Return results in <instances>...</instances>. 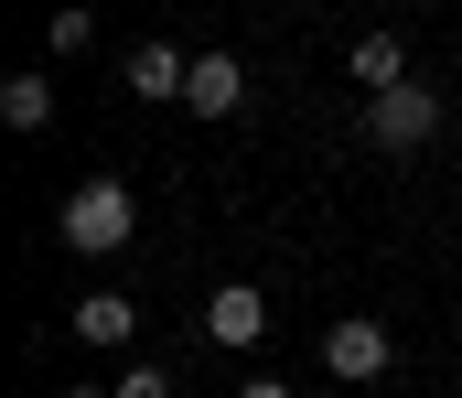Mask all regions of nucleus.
<instances>
[{"mask_svg":"<svg viewBox=\"0 0 462 398\" xmlns=\"http://www.w3.org/2000/svg\"><path fill=\"white\" fill-rule=\"evenodd\" d=\"M129 227H140L129 183H76V194H65V248H76V259H108V248H129Z\"/></svg>","mask_w":462,"mask_h":398,"instance_id":"obj_1","label":"nucleus"},{"mask_svg":"<svg viewBox=\"0 0 462 398\" xmlns=\"http://www.w3.org/2000/svg\"><path fill=\"white\" fill-rule=\"evenodd\" d=\"M441 130V97L409 76V87H387V97H365V140L376 151H420V140Z\"/></svg>","mask_w":462,"mask_h":398,"instance_id":"obj_2","label":"nucleus"},{"mask_svg":"<svg viewBox=\"0 0 462 398\" xmlns=\"http://www.w3.org/2000/svg\"><path fill=\"white\" fill-rule=\"evenodd\" d=\"M323 377H387V323H365V312L334 323L323 334Z\"/></svg>","mask_w":462,"mask_h":398,"instance_id":"obj_3","label":"nucleus"},{"mask_svg":"<svg viewBox=\"0 0 462 398\" xmlns=\"http://www.w3.org/2000/svg\"><path fill=\"white\" fill-rule=\"evenodd\" d=\"M205 334H216V345H258V334H269V291H247V280L205 291Z\"/></svg>","mask_w":462,"mask_h":398,"instance_id":"obj_4","label":"nucleus"},{"mask_svg":"<svg viewBox=\"0 0 462 398\" xmlns=\"http://www.w3.org/2000/svg\"><path fill=\"white\" fill-rule=\"evenodd\" d=\"M236 97H247V65H236V54H194L183 108H194V119H236Z\"/></svg>","mask_w":462,"mask_h":398,"instance_id":"obj_5","label":"nucleus"},{"mask_svg":"<svg viewBox=\"0 0 462 398\" xmlns=\"http://www.w3.org/2000/svg\"><path fill=\"white\" fill-rule=\"evenodd\" d=\"M183 87H194V54H172V43L151 32V43L129 54V97H151V108H162V97H183Z\"/></svg>","mask_w":462,"mask_h":398,"instance_id":"obj_6","label":"nucleus"},{"mask_svg":"<svg viewBox=\"0 0 462 398\" xmlns=\"http://www.w3.org/2000/svg\"><path fill=\"white\" fill-rule=\"evenodd\" d=\"M129 323H140L129 291H87V301H76V334H87V345H129Z\"/></svg>","mask_w":462,"mask_h":398,"instance_id":"obj_7","label":"nucleus"},{"mask_svg":"<svg viewBox=\"0 0 462 398\" xmlns=\"http://www.w3.org/2000/svg\"><path fill=\"white\" fill-rule=\"evenodd\" d=\"M355 76H365V97L409 87V43H398V32H365V43H355Z\"/></svg>","mask_w":462,"mask_h":398,"instance_id":"obj_8","label":"nucleus"},{"mask_svg":"<svg viewBox=\"0 0 462 398\" xmlns=\"http://www.w3.org/2000/svg\"><path fill=\"white\" fill-rule=\"evenodd\" d=\"M43 119H54V87L43 76H11L0 87V130H43Z\"/></svg>","mask_w":462,"mask_h":398,"instance_id":"obj_9","label":"nucleus"},{"mask_svg":"<svg viewBox=\"0 0 462 398\" xmlns=\"http://www.w3.org/2000/svg\"><path fill=\"white\" fill-rule=\"evenodd\" d=\"M43 43H54V54H87V43H97V22H87V11H76V0H65V11H54V22H43Z\"/></svg>","mask_w":462,"mask_h":398,"instance_id":"obj_10","label":"nucleus"},{"mask_svg":"<svg viewBox=\"0 0 462 398\" xmlns=\"http://www.w3.org/2000/svg\"><path fill=\"white\" fill-rule=\"evenodd\" d=\"M108 398H172V377H162V366H129V377H118Z\"/></svg>","mask_w":462,"mask_h":398,"instance_id":"obj_11","label":"nucleus"},{"mask_svg":"<svg viewBox=\"0 0 462 398\" xmlns=\"http://www.w3.org/2000/svg\"><path fill=\"white\" fill-rule=\"evenodd\" d=\"M236 398H291V388H280V377H247V388H236Z\"/></svg>","mask_w":462,"mask_h":398,"instance_id":"obj_12","label":"nucleus"},{"mask_svg":"<svg viewBox=\"0 0 462 398\" xmlns=\"http://www.w3.org/2000/svg\"><path fill=\"white\" fill-rule=\"evenodd\" d=\"M65 398H97V388H65Z\"/></svg>","mask_w":462,"mask_h":398,"instance_id":"obj_13","label":"nucleus"}]
</instances>
